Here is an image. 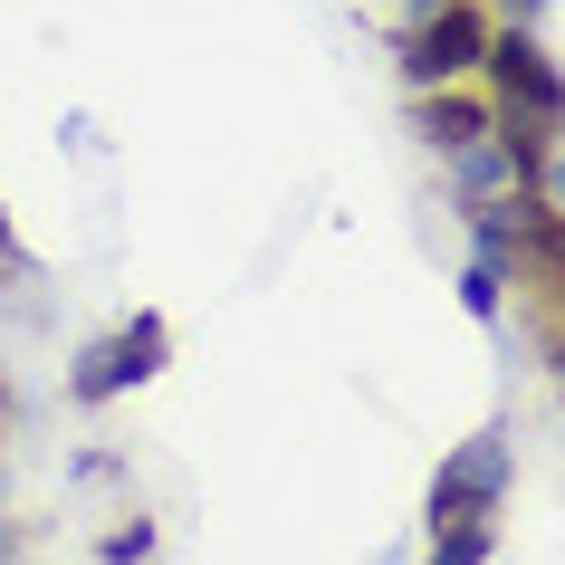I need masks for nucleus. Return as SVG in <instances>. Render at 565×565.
Returning <instances> with one entry per match:
<instances>
[{"label":"nucleus","instance_id":"nucleus-1","mask_svg":"<svg viewBox=\"0 0 565 565\" xmlns=\"http://www.w3.org/2000/svg\"><path fill=\"white\" fill-rule=\"evenodd\" d=\"M479 58H489V20H479L470 0H441V10L403 39V77H413V87H460Z\"/></svg>","mask_w":565,"mask_h":565},{"label":"nucleus","instance_id":"nucleus-2","mask_svg":"<svg viewBox=\"0 0 565 565\" xmlns=\"http://www.w3.org/2000/svg\"><path fill=\"white\" fill-rule=\"evenodd\" d=\"M499 489H508V441H499V431H479V441L460 450L441 479H431L422 518H431V527H470V518H489V508H499Z\"/></svg>","mask_w":565,"mask_h":565},{"label":"nucleus","instance_id":"nucleus-3","mask_svg":"<svg viewBox=\"0 0 565 565\" xmlns=\"http://www.w3.org/2000/svg\"><path fill=\"white\" fill-rule=\"evenodd\" d=\"M145 374H163V317H135L125 335H106V345L77 364V403H106V393L145 384Z\"/></svg>","mask_w":565,"mask_h":565},{"label":"nucleus","instance_id":"nucleus-4","mask_svg":"<svg viewBox=\"0 0 565 565\" xmlns=\"http://www.w3.org/2000/svg\"><path fill=\"white\" fill-rule=\"evenodd\" d=\"M489 77H499V96L518 106V116H565V77L546 67V49H536L527 30H508V39H489Z\"/></svg>","mask_w":565,"mask_h":565},{"label":"nucleus","instance_id":"nucleus-5","mask_svg":"<svg viewBox=\"0 0 565 565\" xmlns=\"http://www.w3.org/2000/svg\"><path fill=\"white\" fill-rule=\"evenodd\" d=\"M422 135L441 153H460V145H479L489 135V106L479 96H460V87H422Z\"/></svg>","mask_w":565,"mask_h":565},{"label":"nucleus","instance_id":"nucleus-6","mask_svg":"<svg viewBox=\"0 0 565 565\" xmlns=\"http://www.w3.org/2000/svg\"><path fill=\"white\" fill-rule=\"evenodd\" d=\"M431 565H489V527H431Z\"/></svg>","mask_w":565,"mask_h":565},{"label":"nucleus","instance_id":"nucleus-7","mask_svg":"<svg viewBox=\"0 0 565 565\" xmlns=\"http://www.w3.org/2000/svg\"><path fill=\"white\" fill-rule=\"evenodd\" d=\"M460 298H470V317H499V268L479 259V268H470V278H460Z\"/></svg>","mask_w":565,"mask_h":565},{"label":"nucleus","instance_id":"nucleus-8","mask_svg":"<svg viewBox=\"0 0 565 565\" xmlns=\"http://www.w3.org/2000/svg\"><path fill=\"white\" fill-rule=\"evenodd\" d=\"M145 546H153V527H145V518H135V527H116V536H106V556H116V565H135V556H145Z\"/></svg>","mask_w":565,"mask_h":565},{"label":"nucleus","instance_id":"nucleus-9","mask_svg":"<svg viewBox=\"0 0 565 565\" xmlns=\"http://www.w3.org/2000/svg\"><path fill=\"white\" fill-rule=\"evenodd\" d=\"M536 182H546V211H556V221H565V163H546V173H536Z\"/></svg>","mask_w":565,"mask_h":565},{"label":"nucleus","instance_id":"nucleus-10","mask_svg":"<svg viewBox=\"0 0 565 565\" xmlns=\"http://www.w3.org/2000/svg\"><path fill=\"white\" fill-rule=\"evenodd\" d=\"M556 374H565V345H556Z\"/></svg>","mask_w":565,"mask_h":565}]
</instances>
